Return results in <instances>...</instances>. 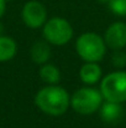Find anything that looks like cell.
<instances>
[{
  "label": "cell",
  "mask_w": 126,
  "mask_h": 128,
  "mask_svg": "<svg viewBox=\"0 0 126 128\" xmlns=\"http://www.w3.org/2000/svg\"><path fill=\"white\" fill-rule=\"evenodd\" d=\"M74 30L71 22L62 16L49 18L42 28L43 39L53 46H64L73 39Z\"/></svg>",
  "instance_id": "4"
},
{
  "label": "cell",
  "mask_w": 126,
  "mask_h": 128,
  "mask_svg": "<svg viewBox=\"0 0 126 128\" xmlns=\"http://www.w3.org/2000/svg\"><path fill=\"white\" fill-rule=\"evenodd\" d=\"M104 41L111 50H124L126 47V22L115 21L110 24L104 32Z\"/></svg>",
  "instance_id": "7"
},
{
  "label": "cell",
  "mask_w": 126,
  "mask_h": 128,
  "mask_svg": "<svg viewBox=\"0 0 126 128\" xmlns=\"http://www.w3.org/2000/svg\"><path fill=\"white\" fill-rule=\"evenodd\" d=\"M21 19L24 24L31 30L42 29L48 20L47 8L39 0H30L22 6Z\"/></svg>",
  "instance_id": "6"
},
{
  "label": "cell",
  "mask_w": 126,
  "mask_h": 128,
  "mask_svg": "<svg viewBox=\"0 0 126 128\" xmlns=\"http://www.w3.org/2000/svg\"><path fill=\"white\" fill-rule=\"evenodd\" d=\"M108 6L109 10L120 18L126 16V0H108Z\"/></svg>",
  "instance_id": "13"
},
{
  "label": "cell",
  "mask_w": 126,
  "mask_h": 128,
  "mask_svg": "<svg viewBox=\"0 0 126 128\" xmlns=\"http://www.w3.org/2000/svg\"><path fill=\"white\" fill-rule=\"evenodd\" d=\"M99 113H100L101 120L105 123H115L123 117L124 108H123L121 103L104 101L100 110H99Z\"/></svg>",
  "instance_id": "9"
},
{
  "label": "cell",
  "mask_w": 126,
  "mask_h": 128,
  "mask_svg": "<svg viewBox=\"0 0 126 128\" xmlns=\"http://www.w3.org/2000/svg\"><path fill=\"white\" fill-rule=\"evenodd\" d=\"M39 75L46 85H58L61 81V71L53 64H43L39 70Z\"/></svg>",
  "instance_id": "12"
},
{
  "label": "cell",
  "mask_w": 126,
  "mask_h": 128,
  "mask_svg": "<svg viewBox=\"0 0 126 128\" xmlns=\"http://www.w3.org/2000/svg\"><path fill=\"white\" fill-rule=\"evenodd\" d=\"M36 107L47 116H63L71 107V94L59 85H46L35 94Z\"/></svg>",
  "instance_id": "1"
},
{
  "label": "cell",
  "mask_w": 126,
  "mask_h": 128,
  "mask_svg": "<svg viewBox=\"0 0 126 128\" xmlns=\"http://www.w3.org/2000/svg\"><path fill=\"white\" fill-rule=\"evenodd\" d=\"M104 102L100 90L93 86H84L71 94V108L82 116H90L98 112Z\"/></svg>",
  "instance_id": "2"
},
{
  "label": "cell",
  "mask_w": 126,
  "mask_h": 128,
  "mask_svg": "<svg viewBox=\"0 0 126 128\" xmlns=\"http://www.w3.org/2000/svg\"><path fill=\"white\" fill-rule=\"evenodd\" d=\"M17 54L16 41L6 35L0 36V62H7L12 60Z\"/></svg>",
  "instance_id": "11"
},
{
  "label": "cell",
  "mask_w": 126,
  "mask_h": 128,
  "mask_svg": "<svg viewBox=\"0 0 126 128\" xmlns=\"http://www.w3.org/2000/svg\"><path fill=\"white\" fill-rule=\"evenodd\" d=\"M6 10V0H0V19L4 16Z\"/></svg>",
  "instance_id": "15"
},
{
  "label": "cell",
  "mask_w": 126,
  "mask_h": 128,
  "mask_svg": "<svg viewBox=\"0 0 126 128\" xmlns=\"http://www.w3.org/2000/svg\"><path fill=\"white\" fill-rule=\"evenodd\" d=\"M2 32H4V25L0 22V36H1V35H4Z\"/></svg>",
  "instance_id": "16"
},
{
  "label": "cell",
  "mask_w": 126,
  "mask_h": 128,
  "mask_svg": "<svg viewBox=\"0 0 126 128\" xmlns=\"http://www.w3.org/2000/svg\"><path fill=\"white\" fill-rule=\"evenodd\" d=\"M111 65L116 70H124L126 66V52L124 50H115L111 55Z\"/></svg>",
  "instance_id": "14"
},
{
  "label": "cell",
  "mask_w": 126,
  "mask_h": 128,
  "mask_svg": "<svg viewBox=\"0 0 126 128\" xmlns=\"http://www.w3.org/2000/svg\"><path fill=\"white\" fill-rule=\"evenodd\" d=\"M52 51H51V45L47 42L46 40L43 41H36L31 46L30 50V56L31 60L36 64V65H43L47 64L51 58Z\"/></svg>",
  "instance_id": "10"
},
{
  "label": "cell",
  "mask_w": 126,
  "mask_h": 128,
  "mask_svg": "<svg viewBox=\"0 0 126 128\" xmlns=\"http://www.w3.org/2000/svg\"><path fill=\"white\" fill-rule=\"evenodd\" d=\"M81 81L85 86H94L103 78V70L99 62H84L79 70Z\"/></svg>",
  "instance_id": "8"
},
{
  "label": "cell",
  "mask_w": 126,
  "mask_h": 128,
  "mask_svg": "<svg viewBox=\"0 0 126 128\" xmlns=\"http://www.w3.org/2000/svg\"><path fill=\"white\" fill-rule=\"evenodd\" d=\"M95 1H99V2H106L108 0H95Z\"/></svg>",
  "instance_id": "17"
},
{
  "label": "cell",
  "mask_w": 126,
  "mask_h": 128,
  "mask_svg": "<svg viewBox=\"0 0 126 128\" xmlns=\"http://www.w3.org/2000/svg\"><path fill=\"white\" fill-rule=\"evenodd\" d=\"M100 92L104 97V101L125 103L126 102V71L115 70L100 81Z\"/></svg>",
  "instance_id": "5"
},
{
  "label": "cell",
  "mask_w": 126,
  "mask_h": 128,
  "mask_svg": "<svg viewBox=\"0 0 126 128\" xmlns=\"http://www.w3.org/2000/svg\"><path fill=\"white\" fill-rule=\"evenodd\" d=\"M104 38L96 32H83L77 38L76 52L84 62H100L106 54Z\"/></svg>",
  "instance_id": "3"
}]
</instances>
